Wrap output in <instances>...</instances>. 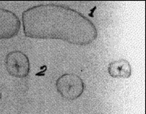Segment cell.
I'll use <instances>...</instances> for the list:
<instances>
[{"instance_id":"obj_1","label":"cell","mask_w":146,"mask_h":114,"mask_svg":"<svg viewBox=\"0 0 146 114\" xmlns=\"http://www.w3.org/2000/svg\"><path fill=\"white\" fill-rule=\"evenodd\" d=\"M26 37L60 39L77 46H86L98 37L94 23L78 10L54 3L40 4L22 13Z\"/></svg>"},{"instance_id":"obj_2","label":"cell","mask_w":146,"mask_h":114,"mask_svg":"<svg viewBox=\"0 0 146 114\" xmlns=\"http://www.w3.org/2000/svg\"><path fill=\"white\" fill-rule=\"evenodd\" d=\"M56 88L62 98L67 100H74L84 92L85 83L77 74L66 73L57 79Z\"/></svg>"},{"instance_id":"obj_3","label":"cell","mask_w":146,"mask_h":114,"mask_svg":"<svg viewBox=\"0 0 146 114\" xmlns=\"http://www.w3.org/2000/svg\"><path fill=\"white\" fill-rule=\"evenodd\" d=\"M7 72L16 78H25L30 72V62L28 56L21 51L10 52L5 60Z\"/></svg>"},{"instance_id":"obj_4","label":"cell","mask_w":146,"mask_h":114,"mask_svg":"<svg viewBox=\"0 0 146 114\" xmlns=\"http://www.w3.org/2000/svg\"><path fill=\"white\" fill-rule=\"evenodd\" d=\"M20 20L14 12L0 8V39H11L19 33Z\"/></svg>"},{"instance_id":"obj_5","label":"cell","mask_w":146,"mask_h":114,"mask_svg":"<svg viewBox=\"0 0 146 114\" xmlns=\"http://www.w3.org/2000/svg\"><path fill=\"white\" fill-rule=\"evenodd\" d=\"M108 71L112 78H129L132 75V67L130 63L123 59L110 63L108 67Z\"/></svg>"},{"instance_id":"obj_6","label":"cell","mask_w":146,"mask_h":114,"mask_svg":"<svg viewBox=\"0 0 146 114\" xmlns=\"http://www.w3.org/2000/svg\"><path fill=\"white\" fill-rule=\"evenodd\" d=\"M1 98H2V94L0 93V99H1Z\"/></svg>"}]
</instances>
